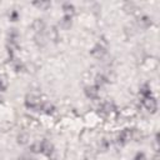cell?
<instances>
[{"label": "cell", "mask_w": 160, "mask_h": 160, "mask_svg": "<svg viewBox=\"0 0 160 160\" xmlns=\"http://www.w3.org/2000/svg\"><path fill=\"white\" fill-rule=\"evenodd\" d=\"M24 102H25V106H26L28 109L40 110L41 104L44 102V100H42V96H41V94H40V92L30 91L29 94H26Z\"/></svg>", "instance_id": "6da1fadb"}, {"label": "cell", "mask_w": 160, "mask_h": 160, "mask_svg": "<svg viewBox=\"0 0 160 160\" xmlns=\"http://www.w3.org/2000/svg\"><path fill=\"white\" fill-rule=\"evenodd\" d=\"M140 104L150 114H155L158 111V100H156L155 96H149V98L141 99L140 100Z\"/></svg>", "instance_id": "7a4b0ae2"}, {"label": "cell", "mask_w": 160, "mask_h": 160, "mask_svg": "<svg viewBox=\"0 0 160 160\" xmlns=\"http://www.w3.org/2000/svg\"><path fill=\"white\" fill-rule=\"evenodd\" d=\"M108 54V48L106 46H102L100 44H96L91 50H90V55L96 59V60H104V58Z\"/></svg>", "instance_id": "3957f363"}, {"label": "cell", "mask_w": 160, "mask_h": 160, "mask_svg": "<svg viewBox=\"0 0 160 160\" xmlns=\"http://www.w3.org/2000/svg\"><path fill=\"white\" fill-rule=\"evenodd\" d=\"M84 94H85V96L88 98V99H90V100H98L99 99V95H100V89L96 86V85H94V84H91V85H86L85 88H84Z\"/></svg>", "instance_id": "277c9868"}, {"label": "cell", "mask_w": 160, "mask_h": 160, "mask_svg": "<svg viewBox=\"0 0 160 160\" xmlns=\"http://www.w3.org/2000/svg\"><path fill=\"white\" fill-rule=\"evenodd\" d=\"M54 150H55V149H54V145H52V142H51L50 140H48V139L40 140V152H41L42 155L51 158Z\"/></svg>", "instance_id": "5b68a950"}, {"label": "cell", "mask_w": 160, "mask_h": 160, "mask_svg": "<svg viewBox=\"0 0 160 160\" xmlns=\"http://www.w3.org/2000/svg\"><path fill=\"white\" fill-rule=\"evenodd\" d=\"M31 29L35 34H44V30L46 29V24L42 19L38 18V19H34L32 22H31Z\"/></svg>", "instance_id": "8992f818"}, {"label": "cell", "mask_w": 160, "mask_h": 160, "mask_svg": "<svg viewBox=\"0 0 160 160\" xmlns=\"http://www.w3.org/2000/svg\"><path fill=\"white\" fill-rule=\"evenodd\" d=\"M141 66L145 69V70H150V71H152V70H155L156 68H158V60L155 59V58H151V56H145L144 58V60L141 61Z\"/></svg>", "instance_id": "52a82bcc"}, {"label": "cell", "mask_w": 160, "mask_h": 160, "mask_svg": "<svg viewBox=\"0 0 160 160\" xmlns=\"http://www.w3.org/2000/svg\"><path fill=\"white\" fill-rule=\"evenodd\" d=\"M136 20H138L139 28H141V29H149V28L151 26V24H152L151 18H150L149 15H145V14H140V15L136 18Z\"/></svg>", "instance_id": "ba28073f"}, {"label": "cell", "mask_w": 160, "mask_h": 160, "mask_svg": "<svg viewBox=\"0 0 160 160\" xmlns=\"http://www.w3.org/2000/svg\"><path fill=\"white\" fill-rule=\"evenodd\" d=\"M46 39L52 41V42H56L59 39H60V32H59V28L56 26H50L46 31Z\"/></svg>", "instance_id": "9c48e42d"}, {"label": "cell", "mask_w": 160, "mask_h": 160, "mask_svg": "<svg viewBox=\"0 0 160 160\" xmlns=\"http://www.w3.org/2000/svg\"><path fill=\"white\" fill-rule=\"evenodd\" d=\"M16 142L19 145H28L30 142V134H29V131H26V130L20 131L16 135Z\"/></svg>", "instance_id": "30bf717a"}, {"label": "cell", "mask_w": 160, "mask_h": 160, "mask_svg": "<svg viewBox=\"0 0 160 160\" xmlns=\"http://www.w3.org/2000/svg\"><path fill=\"white\" fill-rule=\"evenodd\" d=\"M40 110L45 114V115H48V116H52L54 114H55V106H54V104H51L50 101H44L42 104H41V108H40Z\"/></svg>", "instance_id": "8fae6325"}, {"label": "cell", "mask_w": 160, "mask_h": 160, "mask_svg": "<svg viewBox=\"0 0 160 160\" xmlns=\"http://www.w3.org/2000/svg\"><path fill=\"white\" fill-rule=\"evenodd\" d=\"M61 10H62L64 16H69V18H72L75 15V12H76L75 6L72 4H70V2H64L61 5Z\"/></svg>", "instance_id": "7c38bea8"}, {"label": "cell", "mask_w": 160, "mask_h": 160, "mask_svg": "<svg viewBox=\"0 0 160 160\" xmlns=\"http://www.w3.org/2000/svg\"><path fill=\"white\" fill-rule=\"evenodd\" d=\"M139 96H140V100L141 99H145V98H149V96H152V91H151V86L150 84H142L139 89Z\"/></svg>", "instance_id": "4fadbf2b"}, {"label": "cell", "mask_w": 160, "mask_h": 160, "mask_svg": "<svg viewBox=\"0 0 160 160\" xmlns=\"http://www.w3.org/2000/svg\"><path fill=\"white\" fill-rule=\"evenodd\" d=\"M72 25V18H69V16H64L59 20V28L61 30H69Z\"/></svg>", "instance_id": "5bb4252c"}, {"label": "cell", "mask_w": 160, "mask_h": 160, "mask_svg": "<svg viewBox=\"0 0 160 160\" xmlns=\"http://www.w3.org/2000/svg\"><path fill=\"white\" fill-rule=\"evenodd\" d=\"M32 120H34V118H31V116H29V115H24V116H21V118H20L19 124L21 125V128H22V129H25V130H26V129H30Z\"/></svg>", "instance_id": "9a60e30c"}, {"label": "cell", "mask_w": 160, "mask_h": 160, "mask_svg": "<svg viewBox=\"0 0 160 160\" xmlns=\"http://www.w3.org/2000/svg\"><path fill=\"white\" fill-rule=\"evenodd\" d=\"M122 10H124L126 14H135L136 10H138V8H136V5H135L134 2L126 1V2H124V5H122Z\"/></svg>", "instance_id": "2e32d148"}, {"label": "cell", "mask_w": 160, "mask_h": 160, "mask_svg": "<svg viewBox=\"0 0 160 160\" xmlns=\"http://www.w3.org/2000/svg\"><path fill=\"white\" fill-rule=\"evenodd\" d=\"M109 148H110V140H109V139L102 138V139L99 140V142H98V149H99V151H108Z\"/></svg>", "instance_id": "e0dca14e"}, {"label": "cell", "mask_w": 160, "mask_h": 160, "mask_svg": "<svg viewBox=\"0 0 160 160\" xmlns=\"http://www.w3.org/2000/svg\"><path fill=\"white\" fill-rule=\"evenodd\" d=\"M80 139L82 140L84 144H90V141H91V139H92V136H91V131H90L89 129L82 130L81 134H80Z\"/></svg>", "instance_id": "ac0fdd59"}, {"label": "cell", "mask_w": 160, "mask_h": 160, "mask_svg": "<svg viewBox=\"0 0 160 160\" xmlns=\"http://www.w3.org/2000/svg\"><path fill=\"white\" fill-rule=\"evenodd\" d=\"M32 5L38 9V10H48L51 6L50 1H34Z\"/></svg>", "instance_id": "d6986e66"}, {"label": "cell", "mask_w": 160, "mask_h": 160, "mask_svg": "<svg viewBox=\"0 0 160 160\" xmlns=\"http://www.w3.org/2000/svg\"><path fill=\"white\" fill-rule=\"evenodd\" d=\"M34 39H35L36 45H39V46H41V48L45 46L46 42H48V39H46V36H45L44 34H35Z\"/></svg>", "instance_id": "ffe728a7"}, {"label": "cell", "mask_w": 160, "mask_h": 160, "mask_svg": "<svg viewBox=\"0 0 160 160\" xmlns=\"http://www.w3.org/2000/svg\"><path fill=\"white\" fill-rule=\"evenodd\" d=\"M19 16H20V14H19V11H18L16 9H11V10L9 11V14H8L9 20L12 21V22L18 21V20H19Z\"/></svg>", "instance_id": "44dd1931"}, {"label": "cell", "mask_w": 160, "mask_h": 160, "mask_svg": "<svg viewBox=\"0 0 160 160\" xmlns=\"http://www.w3.org/2000/svg\"><path fill=\"white\" fill-rule=\"evenodd\" d=\"M96 159V152L91 149H88L85 150L84 152V160H95Z\"/></svg>", "instance_id": "7402d4cb"}, {"label": "cell", "mask_w": 160, "mask_h": 160, "mask_svg": "<svg viewBox=\"0 0 160 160\" xmlns=\"http://www.w3.org/2000/svg\"><path fill=\"white\" fill-rule=\"evenodd\" d=\"M29 150L31 154H40V141H35V142L30 144Z\"/></svg>", "instance_id": "603a6c76"}, {"label": "cell", "mask_w": 160, "mask_h": 160, "mask_svg": "<svg viewBox=\"0 0 160 160\" xmlns=\"http://www.w3.org/2000/svg\"><path fill=\"white\" fill-rule=\"evenodd\" d=\"M124 32H125V35H126L128 38H130V36H132V35L135 34V29H134L131 25H130V26L128 25V26L124 28Z\"/></svg>", "instance_id": "cb8c5ba5"}, {"label": "cell", "mask_w": 160, "mask_h": 160, "mask_svg": "<svg viewBox=\"0 0 160 160\" xmlns=\"http://www.w3.org/2000/svg\"><path fill=\"white\" fill-rule=\"evenodd\" d=\"M6 86H8V82H6V78L0 75V91L5 90V89H6Z\"/></svg>", "instance_id": "d4e9b609"}, {"label": "cell", "mask_w": 160, "mask_h": 160, "mask_svg": "<svg viewBox=\"0 0 160 160\" xmlns=\"http://www.w3.org/2000/svg\"><path fill=\"white\" fill-rule=\"evenodd\" d=\"M132 160H148V159H146V156H145L144 152H140V151H139V152L135 154V156H134Z\"/></svg>", "instance_id": "484cf974"}, {"label": "cell", "mask_w": 160, "mask_h": 160, "mask_svg": "<svg viewBox=\"0 0 160 160\" xmlns=\"http://www.w3.org/2000/svg\"><path fill=\"white\" fill-rule=\"evenodd\" d=\"M152 160H159V154L156 152L155 155H154V158H152Z\"/></svg>", "instance_id": "4316f807"}, {"label": "cell", "mask_w": 160, "mask_h": 160, "mask_svg": "<svg viewBox=\"0 0 160 160\" xmlns=\"http://www.w3.org/2000/svg\"><path fill=\"white\" fill-rule=\"evenodd\" d=\"M29 160H39V159H36V158H30Z\"/></svg>", "instance_id": "83f0119b"}, {"label": "cell", "mask_w": 160, "mask_h": 160, "mask_svg": "<svg viewBox=\"0 0 160 160\" xmlns=\"http://www.w3.org/2000/svg\"><path fill=\"white\" fill-rule=\"evenodd\" d=\"M50 160H56V159H51V158H50Z\"/></svg>", "instance_id": "f1b7e54d"}]
</instances>
